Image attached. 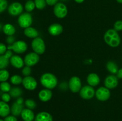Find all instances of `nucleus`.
<instances>
[{
  "mask_svg": "<svg viewBox=\"0 0 122 121\" xmlns=\"http://www.w3.org/2000/svg\"><path fill=\"white\" fill-rule=\"evenodd\" d=\"M104 39L108 46L112 47H116L121 42L120 36L114 29H109L105 33Z\"/></svg>",
  "mask_w": 122,
  "mask_h": 121,
  "instance_id": "nucleus-1",
  "label": "nucleus"
},
{
  "mask_svg": "<svg viewBox=\"0 0 122 121\" xmlns=\"http://www.w3.org/2000/svg\"><path fill=\"white\" fill-rule=\"evenodd\" d=\"M40 81L45 88L53 89L57 86L58 80L56 76L51 73H45L41 77Z\"/></svg>",
  "mask_w": 122,
  "mask_h": 121,
  "instance_id": "nucleus-2",
  "label": "nucleus"
},
{
  "mask_svg": "<svg viewBox=\"0 0 122 121\" xmlns=\"http://www.w3.org/2000/svg\"><path fill=\"white\" fill-rule=\"evenodd\" d=\"M31 46L34 52L38 55H41L45 51V44L44 40L41 37H37L33 39L31 43Z\"/></svg>",
  "mask_w": 122,
  "mask_h": 121,
  "instance_id": "nucleus-3",
  "label": "nucleus"
},
{
  "mask_svg": "<svg viewBox=\"0 0 122 121\" xmlns=\"http://www.w3.org/2000/svg\"><path fill=\"white\" fill-rule=\"evenodd\" d=\"M7 49L13 50L17 53H23L27 51V45L25 42L23 40H18L12 45H8L7 46Z\"/></svg>",
  "mask_w": 122,
  "mask_h": 121,
  "instance_id": "nucleus-4",
  "label": "nucleus"
},
{
  "mask_svg": "<svg viewBox=\"0 0 122 121\" xmlns=\"http://www.w3.org/2000/svg\"><path fill=\"white\" fill-rule=\"evenodd\" d=\"M18 23L21 28H26L30 27L32 23V15L29 13H22L18 19Z\"/></svg>",
  "mask_w": 122,
  "mask_h": 121,
  "instance_id": "nucleus-5",
  "label": "nucleus"
},
{
  "mask_svg": "<svg viewBox=\"0 0 122 121\" xmlns=\"http://www.w3.org/2000/svg\"><path fill=\"white\" fill-rule=\"evenodd\" d=\"M67 8L66 5L61 2H58L54 7V13L58 19H63L67 14Z\"/></svg>",
  "mask_w": 122,
  "mask_h": 121,
  "instance_id": "nucleus-6",
  "label": "nucleus"
},
{
  "mask_svg": "<svg viewBox=\"0 0 122 121\" xmlns=\"http://www.w3.org/2000/svg\"><path fill=\"white\" fill-rule=\"evenodd\" d=\"M110 91L106 87H101L95 91V96L98 100L106 101L110 97Z\"/></svg>",
  "mask_w": 122,
  "mask_h": 121,
  "instance_id": "nucleus-7",
  "label": "nucleus"
},
{
  "mask_svg": "<svg viewBox=\"0 0 122 121\" xmlns=\"http://www.w3.org/2000/svg\"><path fill=\"white\" fill-rule=\"evenodd\" d=\"M95 94L94 88L91 85H85L80 90V96L85 100H89L92 98Z\"/></svg>",
  "mask_w": 122,
  "mask_h": 121,
  "instance_id": "nucleus-8",
  "label": "nucleus"
},
{
  "mask_svg": "<svg viewBox=\"0 0 122 121\" xmlns=\"http://www.w3.org/2000/svg\"><path fill=\"white\" fill-rule=\"evenodd\" d=\"M39 61V56L35 52H30L25 56L24 62L26 66L31 67L38 64Z\"/></svg>",
  "mask_w": 122,
  "mask_h": 121,
  "instance_id": "nucleus-9",
  "label": "nucleus"
},
{
  "mask_svg": "<svg viewBox=\"0 0 122 121\" xmlns=\"http://www.w3.org/2000/svg\"><path fill=\"white\" fill-rule=\"evenodd\" d=\"M69 89L73 93H77L82 88V83L80 78L77 77H73L69 82Z\"/></svg>",
  "mask_w": 122,
  "mask_h": 121,
  "instance_id": "nucleus-10",
  "label": "nucleus"
},
{
  "mask_svg": "<svg viewBox=\"0 0 122 121\" xmlns=\"http://www.w3.org/2000/svg\"><path fill=\"white\" fill-rule=\"evenodd\" d=\"M23 7L20 2H13L9 5L8 8V11L10 15L13 16H17L22 14Z\"/></svg>",
  "mask_w": 122,
  "mask_h": 121,
  "instance_id": "nucleus-11",
  "label": "nucleus"
},
{
  "mask_svg": "<svg viewBox=\"0 0 122 121\" xmlns=\"http://www.w3.org/2000/svg\"><path fill=\"white\" fill-rule=\"evenodd\" d=\"M23 85L27 90L32 91L35 90L37 87V81L35 78L31 76L25 77L23 79Z\"/></svg>",
  "mask_w": 122,
  "mask_h": 121,
  "instance_id": "nucleus-12",
  "label": "nucleus"
},
{
  "mask_svg": "<svg viewBox=\"0 0 122 121\" xmlns=\"http://www.w3.org/2000/svg\"><path fill=\"white\" fill-rule=\"evenodd\" d=\"M118 78L114 75H110L107 76L104 80L106 87L108 89H113L116 87L118 85Z\"/></svg>",
  "mask_w": 122,
  "mask_h": 121,
  "instance_id": "nucleus-13",
  "label": "nucleus"
},
{
  "mask_svg": "<svg viewBox=\"0 0 122 121\" xmlns=\"http://www.w3.org/2000/svg\"><path fill=\"white\" fill-rule=\"evenodd\" d=\"M10 62L11 65L15 68L20 69L23 67L25 64L23 59L19 55H13L10 59Z\"/></svg>",
  "mask_w": 122,
  "mask_h": 121,
  "instance_id": "nucleus-14",
  "label": "nucleus"
},
{
  "mask_svg": "<svg viewBox=\"0 0 122 121\" xmlns=\"http://www.w3.org/2000/svg\"><path fill=\"white\" fill-rule=\"evenodd\" d=\"M63 27L61 24L54 23L48 27V32L52 36H58L63 32Z\"/></svg>",
  "mask_w": 122,
  "mask_h": 121,
  "instance_id": "nucleus-15",
  "label": "nucleus"
},
{
  "mask_svg": "<svg viewBox=\"0 0 122 121\" xmlns=\"http://www.w3.org/2000/svg\"><path fill=\"white\" fill-rule=\"evenodd\" d=\"M52 96V93L50 89H43L41 90L38 94V97L41 101L43 102H46L51 100Z\"/></svg>",
  "mask_w": 122,
  "mask_h": 121,
  "instance_id": "nucleus-16",
  "label": "nucleus"
},
{
  "mask_svg": "<svg viewBox=\"0 0 122 121\" xmlns=\"http://www.w3.org/2000/svg\"><path fill=\"white\" fill-rule=\"evenodd\" d=\"M20 115L24 121H33L35 118V114L32 110L27 108L23 109Z\"/></svg>",
  "mask_w": 122,
  "mask_h": 121,
  "instance_id": "nucleus-17",
  "label": "nucleus"
},
{
  "mask_svg": "<svg viewBox=\"0 0 122 121\" xmlns=\"http://www.w3.org/2000/svg\"><path fill=\"white\" fill-rule=\"evenodd\" d=\"M35 121H53L52 115L46 112H41L36 115Z\"/></svg>",
  "mask_w": 122,
  "mask_h": 121,
  "instance_id": "nucleus-18",
  "label": "nucleus"
},
{
  "mask_svg": "<svg viewBox=\"0 0 122 121\" xmlns=\"http://www.w3.org/2000/svg\"><path fill=\"white\" fill-rule=\"evenodd\" d=\"M87 82L88 84L92 87H95L99 84L100 79L99 76L95 73H91L87 77Z\"/></svg>",
  "mask_w": 122,
  "mask_h": 121,
  "instance_id": "nucleus-19",
  "label": "nucleus"
},
{
  "mask_svg": "<svg viewBox=\"0 0 122 121\" xmlns=\"http://www.w3.org/2000/svg\"><path fill=\"white\" fill-rule=\"evenodd\" d=\"M11 112L9 105L3 101H0V116L5 117L8 116Z\"/></svg>",
  "mask_w": 122,
  "mask_h": 121,
  "instance_id": "nucleus-20",
  "label": "nucleus"
},
{
  "mask_svg": "<svg viewBox=\"0 0 122 121\" xmlns=\"http://www.w3.org/2000/svg\"><path fill=\"white\" fill-rule=\"evenodd\" d=\"M23 110V104H20L15 102L13 104L11 107V112L13 116H17L21 115L22 110Z\"/></svg>",
  "mask_w": 122,
  "mask_h": 121,
  "instance_id": "nucleus-21",
  "label": "nucleus"
},
{
  "mask_svg": "<svg viewBox=\"0 0 122 121\" xmlns=\"http://www.w3.org/2000/svg\"><path fill=\"white\" fill-rule=\"evenodd\" d=\"M24 33L27 37L32 38V39H35L39 35L38 30L32 27H29L25 28L24 30Z\"/></svg>",
  "mask_w": 122,
  "mask_h": 121,
  "instance_id": "nucleus-22",
  "label": "nucleus"
},
{
  "mask_svg": "<svg viewBox=\"0 0 122 121\" xmlns=\"http://www.w3.org/2000/svg\"><path fill=\"white\" fill-rule=\"evenodd\" d=\"M2 31L7 36H13L15 33V28L11 24H6L2 27Z\"/></svg>",
  "mask_w": 122,
  "mask_h": 121,
  "instance_id": "nucleus-23",
  "label": "nucleus"
},
{
  "mask_svg": "<svg viewBox=\"0 0 122 121\" xmlns=\"http://www.w3.org/2000/svg\"><path fill=\"white\" fill-rule=\"evenodd\" d=\"M106 67H107V70L113 74H116L117 73L118 71H119L117 65L113 61L107 62Z\"/></svg>",
  "mask_w": 122,
  "mask_h": 121,
  "instance_id": "nucleus-24",
  "label": "nucleus"
},
{
  "mask_svg": "<svg viewBox=\"0 0 122 121\" xmlns=\"http://www.w3.org/2000/svg\"><path fill=\"white\" fill-rule=\"evenodd\" d=\"M10 59L6 58L4 55H0V70H4L8 66Z\"/></svg>",
  "mask_w": 122,
  "mask_h": 121,
  "instance_id": "nucleus-25",
  "label": "nucleus"
},
{
  "mask_svg": "<svg viewBox=\"0 0 122 121\" xmlns=\"http://www.w3.org/2000/svg\"><path fill=\"white\" fill-rule=\"evenodd\" d=\"M9 94L11 97L17 98L19 97L22 94V90L19 87H13L10 91Z\"/></svg>",
  "mask_w": 122,
  "mask_h": 121,
  "instance_id": "nucleus-26",
  "label": "nucleus"
},
{
  "mask_svg": "<svg viewBox=\"0 0 122 121\" xmlns=\"http://www.w3.org/2000/svg\"><path fill=\"white\" fill-rule=\"evenodd\" d=\"M35 7L36 6L35 2L34 1H32V0H28L25 5V8L27 13L32 11L35 9Z\"/></svg>",
  "mask_w": 122,
  "mask_h": 121,
  "instance_id": "nucleus-27",
  "label": "nucleus"
},
{
  "mask_svg": "<svg viewBox=\"0 0 122 121\" xmlns=\"http://www.w3.org/2000/svg\"><path fill=\"white\" fill-rule=\"evenodd\" d=\"M10 74L7 70H0V82H5L8 79Z\"/></svg>",
  "mask_w": 122,
  "mask_h": 121,
  "instance_id": "nucleus-28",
  "label": "nucleus"
},
{
  "mask_svg": "<svg viewBox=\"0 0 122 121\" xmlns=\"http://www.w3.org/2000/svg\"><path fill=\"white\" fill-rule=\"evenodd\" d=\"M10 81L14 85H19L23 82V78L18 75H14L10 78Z\"/></svg>",
  "mask_w": 122,
  "mask_h": 121,
  "instance_id": "nucleus-29",
  "label": "nucleus"
},
{
  "mask_svg": "<svg viewBox=\"0 0 122 121\" xmlns=\"http://www.w3.org/2000/svg\"><path fill=\"white\" fill-rule=\"evenodd\" d=\"M0 89H1V91H2L4 93H7L10 92V90L11 89V88L10 84L8 83H7V81L5 82H2V83L0 84Z\"/></svg>",
  "mask_w": 122,
  "mask_h": 121,
  "instance_id": "nucleus-30",
  "label": "nucleus"
},
{
  "mask_svg": "<svg viewBox=\"0 0 122 121\" xmlns=\"http://www.w3.org/2000/svg\"><path fill=\"white\" fill-rule=\"evenodd\" d=\"M36 8L38 9H43L46 7V0H35Z\"/></svg>",
  "mask_w": 122,
  "mask_h": 121,
  "instance_id": "nucleus-31",
  "label": "nucleus"
},
{
  "mask_svg": "<svg viewBox=\"0 0 122 121\" xmlns=\"http://www.w3.org/2000/svg\"><path fill=\"white\" fill-rule=\"evenodd\" d=\"M25 105L27 107V109L33 110V109H35L36 107V103L33 100L27 99L25 101Z\"/></svg>",
  "mask_w": 122,
  "mask_h": 121,
  "instance_id": "nucleus-32",
  "label": "nucleus"
},
{
  "mask_svg": "<svg viewBox=\"0 0 122 121\" xmlns=\"http://www.w3.org/2000/svg\"><path fill=\"white\" fill-rule=\"evenodd\" d=\"M8 2L7 0H0V13L4 11L7 8Z\"/></svg>",
  "mask_w": 122,
  "mask_h": 121,
  "instance_id": "nucleus-33",
  "label": "nucleus"
},
{
  "mask_svg": "<svg viewBox=\"0 0 122 121\" xmlns=\"http://www.w3.org/2000/svg\"><path fill=\"white\" fill-rule=\"evenodd\" d=\"M21 72H22V74L24 76L27 77V76H30L31 72H32V70H31V68L30 66H26L23 68Z\"/></svg>",
  "mask_w": 122,
  "mask_h": 121,
  "instance_id": "nucleus-34",
  "label": "nucleus"
},
{
  "mask_svg": "<svg viewBox=\"0 0 122 121\" xmlns=\"http://www.w3.org/2000/svg\"><path fill=\"white\" fill-rule=\"evenodd\" d=\"M114 29L117 32L122 30V21L118 20V21H116L114 24Z\"/></svg>",
  "mask_w": 122,
  "mask_h": 121,
  "instance_id": "nucleus-35",
  "label": "nucleus"
},
{
  "mask_svg": "<svg viewBox=\"0 0 122 121\" xmlns=\"http://www.w3.org/2000/svg\"><path fill=\"white\" fill-rule=\"evenodd\" d=\"M11 97L9 93H4L2 94L1 96V98H2V100L3 102H5V103H8V102H10L11 100Z\"/></svg>",
  "mask_w": 122,
  "mask_h": 121,
  "instance_id": "nucleus-36",
  "label": "nucleus"
},
{
  "mask_svg": "<svg viewBox=\"0 0 122 121\" xmlns=\"http://www.w3.org/2000/svg\"><path fill=\"white\" fill-rule=\"evenodd\" d=\"M7 46H6L4 43H0V55H4V53H5L6 51H7Z\"/></svg>",
  "mask_w": 122,
  "mask_h": 121,
  "instance_id": "nucleus-37",
  "label": "nucleus"
},
{
  "mask_svg": "<svg viewBox=\"0 0 122 121\" xmlns=\"http://www.w3.org/2000/svg\"><path fill=\"white\" fill-rule=\"evenodd\" d=\"M4 121H17V119L16 118L15 116L8 115L5 117Z\"/></svg>",
  "mask_w": 122,
  "mask_h": 121,
  "instance_id": "nucleus-38",
  "label": "nucleus"
},
{
  "mask_svg": "<svg viewBox=\"0 0 122 121\" xmlns=\"http://www.w3.org/2000/svg\"><path fill=\"white\" fill-rule=\"evenodd\" d=\"M6 41L9 45H12L15 42V38L13 36H8L6 39Z\"/></svg>",
  "mask_w": 122,
  "mask_h": 121,
  "instance_id": "nucleus-39",
  "label": "nucleus"
},
{
  "mask_svg": "<svg viewBox=\"0 0 122 121\" xmlns=\"http://www.w3.org/2000/svg\"><path fill=\"white\" fill-rule=\"evenodd\" d=\"M58 0H46V4L50 6H52V5H56L57 3H58Z\"/></svg>",
  "mask_w": 122,
  "mask_h": 121,
  "instance_id": "nucleus-40",
  "label": "nucleus"
},
{
  "mask_svg": "<svg viewBox=\"0 0 122 121\" xmlns=\"http://www.w3.org/2000/svg\"><path fill=\"white\" fill-rule=\"evenodd\" d=\"M4 55L6 58H8V59H10L12 56H13V52H12V51L11 50H7L5 53H4Z\"/></svg>",
  "mask_w": 122,
  "mask_h": 121,
  "instance_id": "nucleus-41",
  "label": "nucleus"
},
{
  "mask_svg": "<svg viewBox=\"0 0 122 121\" xmlns=\"http://www.w3.org/2000/svg\"><path fill=\"white\" fill-rule=\"evenodd\" d=\"M15 102H17V103H19V104H23V98L22 97H18Z\"/></svg>",
  "mask_w": 122,
  "mask_h": 121,
  "instance_id": "nucleus-42",
  "label": "nucleus"
},
{
  "mask_svg": "<svg viewBox=\"0 0 122 121\" xmlns=\"http://www.w3.org/2000/svg\"><path fill=\"white\" fill-rule=\"evenodd\" d=\"M117 77L119 78H122V68L120 69L117 73Z\"/></svg>",
  "mask_w": 122,
  "mask_h": 121,
  "instance_id": "nucleus-43",
  "label": "nucleus"
},
{
  "mask_svg": "<svg viewBox=\"0 0 122 121\" xmlns=\"http://www.w3.org/2000/svg\"><path fill=\"white\" fill-rule=\"evenodd\" d=\"M74 1H75V2H77V3L80 4V3H82V2H83L85 0H74Z\"/></svg>",
  "mask_w": 122,
  "mask_h": 121,
  "instance_id": "nucleus-44",
  "label": "nucleus"
},
{
  "mask_svg": "<svg viewBox=\"0 0 122 121\" xmlns=\"http://www.w3.org/2000/svg\"><path fill=\"white\" fill-rule=\"evenodd\" d=\"M119 3H120V4H122V0H116Z\"/></svg>",
  "mask_w": 122,
  "mask_h": 121,
  "instance_id": "nucleus-45",
  "label": "nucleus"
},
{
  "mask_svg": "<svg viewBox=\"0 0 122 121\" xmlns=\"http://www.w3.org/2000/svg\"><path fill=\"white\" fill-rule=\"evenodd\" d=\"M0 121H4V120L2 119H0Z\"/></svg>",
  "mask_w": 122,
  "mask_h": 121,
  "instance_id": "nucleus-46",
  "label": "nucleus"
},
{
  "mask_svg": "<svg viewBox=\"0 0 122 121\" xmlns=\"http://www.w3.org/2000/svg\"><path fill=\"white\" fill-rule=\"evenodd\" d=\"M61 1H66V0H61Z\"/></svg>",
  "mask_w": 122,
  "mask_h": 121,
  "instance_id": "nucleus-47",
  "label": "nucleus"
},
{
  "mask_svg": "<svg viewBox=\"0 0 122 121\" xmlns=\"http://www.w3.org/2000/svg\"><path fill=\"white\" fill-rule=\"evenodd\" d=\"M27 1H28V0H27Z\"/></svg>",
  "mask_w": 122,
  "mask_h": 121,
  "instance_id": "nucleus-48",
  "label": "nucleus"
}]
</instances>
